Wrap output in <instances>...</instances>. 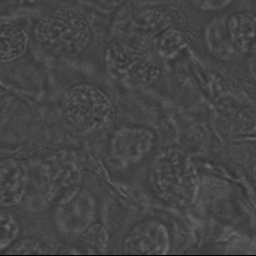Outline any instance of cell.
Returning <instances> with one entry per match:
<instances>
[{
	"instance_id": "cell-1",
	"label": "cell",
	"mask_w": 256,
	"mask_h": 256,
	"mask_svg": "<svg viewBox=\"0 0 256 256\" xmlns=\"http://www.w3.org/2000/svg\"><path fill=\"white\" fill-rule=\"evenodd\" d=\"M148 180L156 198L176 208L192 206L198 196V170L188 156L178 148H166L154 156Z\"/></svg>"
},
{
	"instance_id": "cell-2",
	"label": "cell",
	"mask_w": 256,
	"mask_h": 256,
	"mask_svg": "<svg viewBox=\"0 0 256 256\" xmlns=\"http://www.w3.org/2000/svg\"><path fill=\"white\" fill-rule=\"evenodd\" d=\"M33 35L42 50L57 57L75 56L91 40L90 27L85 18L67 8L54 10L40 18Z\"/></svg>"
},
{
	"instance_id": "cell-3",
	"label": "cell",
	"mask_w": 256,
	"mask_h": 256,
	"mask_svg": "<svg viewBox=\"0 0 256 256\" xmlns=\"http://www.w3.org/2000/svg\"><path fill=\"white\" fill-rule=\"evenodd\" d=\"M59 108L70 125L83 130L103 127L113 113V105L107 93L90 83H80L69 88L62 95Z\"/></svg>"
},
{
	"instance_id": "cell-4",
	"label": "cell",
	"mask_w": 256,
	"mask_h": 256,
	"mask_svg": "<svg viewBox=\"0 0 256 256\" xmlns=\"http://www.w3.org/2000/svg\"><path fill=\"white\" fill-rule=\"evenodd\" d=\"M105 59L112 77L128 88L150 85L160 73L158 64L152 58L126 43L109 44Z\"/></svg>"
},
{
	"instance_id": "cell-5",
	"label": "cell",
	"mask_w": 256,
	"mask_h": 256,
	"mask_svg": "<svg viewBox=\"0 0 256 256\" xmlns=\"http://www.w3.org/2000/svg\"><path fill=\"white\" fill-rule=\"evenodd\" d=\"M156 132L148 128L123 126L115 130L109 140V156L119 166L128 168L142 162L154 148Z\"/></svg>"
},
{
	"instance_id": "cell-6",
	"label": "cell",
	"mask_w": 256,
	"mask_h": 256,
	"mask_svg": "<svg viewBox=\"0 0 256 256\" xmlns=\"http://www.w3.org/2000/svg\"><path fill=\"white\" fill-rule=\"evenodd\" d=\"M170 250V234L166 224L156 220L136 224L123 242L126 256H166Z\"/></svg>"
},
{
	"instance_id": "cell-7",
	"label": "cell",
	"mask_w": 256,
	"mask_h": 256,
	"mask_svg": "<svg viewBox=\"0 0 256 256\" xmlns=\"http://www.w3.org/2000/svg\"><path fill=\"white\" fill-rule=\"evenodd\" d=\"M30 182L27 164L17 158L0 160V208H9L21 202Z\"/></svg>"
},
{
	"instance_id": "cell-8",
	"label": "cell",
	"mask_w": 256,
	"mask_h": 256,
	"mask_svg": "<svg viewBox=\"0 0 256 256\" xmlns=\"http://www.w3.org/2000/svg\"><path fill=\"white\" fill-rule=\"evenodd\" d=\"M226 25L230 40L238 52L256 54V12L232 13L228 17Z\"/></svg>"
},
{
	"instance_id": "cell-9",
	"label": "cell",
	"mask_w": 256,
	"mask_h": 256,
	"mask_svg": "<svg viewBox=\"0 0 256 256\" xmlns=\"http://www.w3.org/2000/svg\"><path fill=\"white\" fill-rule=\"evenodd\" d=\"M226 19L224 16H216L204 28V39L208 52L220 61H230L238 53L228 34Z\"/></svg>"
},
{
	"instance_id": "cell-10",
	"label": "cell",
	"mask_w": 256,
	"mask_h": 256,
	"mask_svg": "<svg viewBox=\"0 0 256 256\" xmlns=\"http://www.w3.org/2000/svg\"><path fill=\"white\" fill-rule=\"evenodd\" d=\"M28 47V35L20 26L0 21V62H11L23 56Z\"/></svg>"
},
{
	"instance_id": "cell-11",
	"label": "cell",
	"mask_w": 256,
	"mask_h": 256,
	"mask_svg": "<svg viewBox=\"0 0 256 256\" xmlns=\"http://www.w3.org/2000/svg\"><path fill=\"white\" fill-rule=\"evenodd\" d=\"M188 36L178 30H168L158 39V49L166 58H172L188 45Z\"/></svg>"
},
{
	"instance_id": "cell-12",
	"label": "cell",
	"mask_w": 256,
	"mask_h": 256,
	"mask_svg": "<svg viewBox=\"0 0 256 256\" xmlns=\"http://www.w3.org/2000/svg\"><path fill=\"white\" fill-rule=\"evenodd\" d=\"M55 250L37 238H25L20 240H15L14 244L9 246L4 254H14V256H23V254H53Z\"/></svg>"
},
{
	"instance_id": "cell-13",
	"label": "cell",
	"mask_w": 256,
	"mask_h": 256,
	"mask_svg": "<svg viewBox=\"0 0 256 256\" xmlns=\"http://www.w3.org/2000/svg\"><path fill=\"white\" fill-rule=\"evenodd\" d=\"M20 226L16 218L6 212L0 210V252L11 246L19 236Z\"/></svg>"
},
{
	"instance_id": "cell-14",
	"label": "cell",
	"mask_w": 256,
	"mask_h": 256,
	"mask_svg": "<svg viewBox=\"0 0 256 256\" xmlns=\"http://www.w3.org/2000/svg\"><path fill=\"white\" fill-rule=\"evenodd\" d=\"M82 240L95 250L96 252L100 254L107 248L108 234L102 226L95 224L83 234Z\"/></svg>"
},
{
	"instance_id": "cell-15",
	"label": "cell",
	"mask_w": 256,
	"mask_h": 256,
	"mask_svg": "<svg viewBox=\"0 0 256 256\" xmlns=\"http://www.w3.org/2000/svg\"><path fill=\"white\" fill-rule=\"evenodd\" d=\"M194 8L204 12H220L230 7L234 0H190Z\"/></svg>"
}]
</instances>
